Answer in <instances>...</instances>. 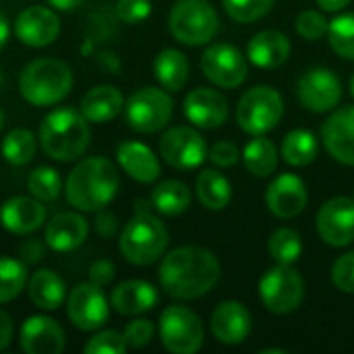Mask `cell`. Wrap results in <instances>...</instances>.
Instances as JSON below:
<instances>
[{"label":"cell","instance_id":"6da1fadb","mask_svg":"<svg viewBox=\"0 0 354 354\" xmlns=\"http://www.w3.org/2000/svg\"><path fill=\"white\" fill-rule=\"evenodd\" d=\"M222 268L209 249L197 245L176 247L164 255L158 278L164 292L178 301L205 297L220 280Z\"/></svg>","mask_w":354,"mask_h":354},{"label":"cell","instance_id":"7a4b0ae2","mask_svg":"<svg viewBox=\"0 0 354 354\" xmlns=\"http://www.w3.org/2000/svg\"><path fill=\"white\" fill-rule=\"evenodd\" d=\"M120 187L118 168L112 160L89 156L77 160L64 180V197L73 209L95 214L112 203Z\"/></svg>","mask_w":354,"mask_h":354},{"label":"cell","instance_id":"3957f363","mask_svg":"<svg viewBox=\"0 0 354 354\" xmlns=\"http://www.w3.org/2000/svg\"><path fill=\"white\" fill-rule=\"evenodd\" d=\"M39 147L41 151L60 164L81 160L91 141L89 120L75 108H56L48 112L39 124Z\"/></svg>","mask_w":354,"mask_h":354},{"label":"cell","instance_id":"277c9868","mask_svg":"<svg viewBox=\"0 0 354 354\" xmlns=\"http://www.w3.org/2000/svg\"><path fill=\"white\" fill-rule=\"evenodd\" d=\"M168 247V230L164 222L151 214V203L135 201V216L124 224L118 236V251L131 266L156 263Z\"/></svg>","mask_w":354,"mask_h":354},{"label":"cell","instance_id":"5b68a950","mask_svg":"<svg viewBox=\"0 0 354 354\" xmlns=\"http://www.w3.org/2000/svg\"><path fill=\"white\" fill-rule=\"evenodd\" d=\"M75 77L64 60L41 56L27 62L19 73V93L21 97L35 106L48 108L60 104L73 89Z\"/></svg>","mask_w":354,"mask_h":354},{"label":"cell","instance_id":"8992f818","mask_svg":"<svg viewBox=\"0 0 354 354\" xmlns=\"http://www.w3.org/2000/svg\"><path fill=\"white\" fill-rule=\"evenodd\" d=\"M220 27L216 8L205 0H178L168 17V29L172 37L183 46L209 44Z\"/></svg>","mask_w":354,"mask_h":354},{"label":"cell","instance_id":"52a82bcc","mask_svg":"<svg viewBox=\"0 0 354 354\" xmlns=\"http://www.w3.org/2000/svg\"><path fill=\"white\" fill-rule=\"evenodd\" d=\"M174 112L170 91L164 87H141L124 102V116L133 131L153 135L168 127Z\"/></svg>","mask_w":354,"mask_h":354},{"label":"cell","instance_id":"ba28073f","mask_svg":"<svg viewBox=\"0 0 354 354\" xmlns=\"http://www.w3.org/2000/svg\"><path fill=\"white\" fill-rule=\"evenodd\" d=\"M284 114L282 95L268 85L253 87L243 93L236 106V122L247 135H266L276 129Z\"/></svg>","mask_w":354,"mask_h":354},{"label":"cell","instance_id":"9c48e42d","mask_svg":"<svg viewBox=\"0 0 354 354\" xmlns=\"http://www.w3.org/2000/svg\"><path fill=\"white\" fill-rule=\"evenodd\" d=\"M158 334L164 348L172 354H195L203 346V324L185 305H170L162 311Z\"/></svg>","mask_w":354,"mask_h":354},{"label":"cell","instance_id":"30bf717a","mask_svg":"<svg viewBox=\"0 0 354 354\" xmlns=\"http://www.w3.org/2000/svg\"><path fill=\"white\" fill-rule=\"evenodd\" d=\"M259 297L268 311L286 315L301 307L305 297V282L295 268L278 263L259 280Z\"/></svg>","mask_w":354,"mask_h":354},{"label":"cell","instance_id":"8fae6325","mask_svg":"<svg viewBox=\"0 0 354 354\" xmlns=\"http://www.w3.org/2000/svg\"><path fill=\"white\" fill-rule=\"evenodd\" d=\"M110 299L91 280L79 282L66 295L68 322L81 332H97L110 317Z\"/></svg>","mask_w":354,"mask_h":354},{"label":"cell","instance_id":"7c38bea8","mask_svg":"<svg viewBox=\"0 0 354 354\" xmlns=\"http://www.w3.org/2000/svg\"><path fill=\"white\" fill-rule=\"evenodd\" d=\"M162 160L174 170H195L199 168L209 153L207 141L193 127H172L168 129L158 143Z\"/></svg>","mask_w":354,"mask_h":354},{"label":"cell","instance_id":"4fadbf2b","mask_svg":"<svg viewBox=\"0 0 354 354\" xmlns=\"http://www.w3.org/2000/svg\"><path fill=\"white\" fill-rule=\"evenodd\" d=\"M201 71L212 85L222 89H234L245 83L249 75V64L239 48L220 41L212 44L201 54Z\"/></svg>","mask_w":354,"mask_h":354},{"label":"cell","instance_id":"5bb4252c","mask_svg":"<svg viewBox=\"0 0 354 354\" xmlns=\"http://www.w3.org/2000/svg\"><path fill=\"white\" fill-rule=\"evenodd\" d=\"M60 17L50 6H27L15 19V37L27 48H48L60 35Z\"/></svg>","mask_w":354,"mask_h":354},{"label":"cell","instance_id":"9a60e30c","mask_svg":"<svg viewBox=\"0 0 354 354\" xmlns=\"http://www.w3.org/2000/svg\"><path fill=\"white\" fill-rule=\"evenodd\" d=\"M297 95L309 112L324 114L334 110L342 100V83L330 68L315 66L299 79Z\"/></svg>","mask_w":354,"mask_h":354},{"label":"cell","instance_id":"2e32d148","mask_svg":"<svg viewBox=\"0 0 354 354\" xmlns=\"http://www.w3.org/2000/svg\"><path fill=\"white\" fill-rule=\"evenodd\" d=\"M317 234L330 247H348L354 243L353 197H332L317 212Z\"/></svg>","mask_w":354,"mask_h":354},{"label":"cell","instance_id":"e0dca14e","mask_svg":"<svg viewBox=\"0 0 354 354\" xmlns=\"http://www.w3.org/2000/svg\"><path fill=\"white\" fill-rule=\"evenodd\" d=\"M307 185L301 176L290 172L276 176L266 191V205L280 220H292L301 216L307 207Z\"/></svg>","mask_w":354,"mask_h":354},{"label":"cell","instance_id":"ac0fdd59","mask_svg":"<svg viewBox=\"0 0 354 354\" xmlns=\"http://www.w3.org/2000/svg\"><path fill=\"white\" fill-rule=\"evenodd\" d=\"M19 346L27 354H58L66 346V334L54 317L29 315L19 330Z\"/></svg>","mask_w":354,"mask_h":354},{"label":"cell","instance_id":"d6986e66","mask_svg":"<svg viewBox=\"0 0 354 354\" xmlns=\"http://www.w3.org/2000/svg\"><path fill=\"white\" fill-rule=\"evenodd\" d=\"M89 234V220L83 212H58L44 224V241L54 253L77 251Z\"/></svg>","mask_w":354,"mask_h":354},{"label":"cell","instance_id":"ffe728a7","mask_svg":"<svg viewBox=\"0 0 354 354\" xmlns=\"http://www.w3.org/2000/svg\"><path fill=\"white\" fill-rule=\"evenodd\" d=\"M46 203L31 195L8 197L0 205V224L6 232L17 236H29L46 224Z\"/></svg>","mask_w":354,"mask_h":354},{"label":"cell","instance_id":"44dd1931","mask_svg":"<svg viewBox=\"0 0 354 354\" xmlns=\"http://www.w3.org/2000/svg\"><path fill=\"white\" fill-rule=\"evenodd\" d=\"M326 151L340 164L354 166V106L338 108L322 127Z\"/></svg>","mask_w":354,"mask_h":354},{"label":"cell","instance_id":"7402d4cb","mask_svg":"<svg viewBox=\"0 0 354 354\" xmlns=\"http://www.w3.org/2000/svg\"><path fill=\"white\" fill-rule=\"evenodd\" d=\"M183 112L197 129H218L228 118V100L212 87H197L187 93Z\"/></svg>","mask_w":354,"mask_h":354},{"label":"cell","instance_id":"603a6c76","mask_svg":"<svg viewBox=\"0 0 354 354\" xmlns=\"http://www.w3.org/2000/svg\"><path fill=\"white\" fill-rule=\"evenodd\" d=\"M209 328L218 342L234 346L249 338V334L253 330V317L243 303L224 301L212 313Z\"/></svg>","mask_w":354,"mask_h":354},{"label":"cell","instance_id":"cb8c5ba5","mask_svg":"<svg viewBox=\"0 0 354 354\" xmlns=\"http://www.w3.org/2000/svg\"><path fill=\"white\" fill-rule=\"evenodd\" d=\"M116 162L129 178L141 185H151L162 174L158 156L141 141H122L116 147Z\"/></svg>","mask_w":354,"mask_h":354},{"label":"cell","instance_id":"d4e9b609","mask_svg":"<svg viewBox=\"0 0 354 354\" xmlns=\"http://www.w3.org/2000/svg\"><path fill=\"white\" fill-rule=\"evenodd\" d=\"M160 301V292L151 282L124 280L110 292V307L124 317H135L151 311Z\"/></svg>","mask_w":354,"mask_h":354},{"label":"cell","instance_id":"484cf974","mask_svg":"<svg viewBox=\"0 0 354 354\" xmlns=\"http://www.w3.org/2000/svg\"><path fill=\"white\" fill-rule=\"evenodd\" d=\"M27 297L31 305L44 313L58 311L66 303V282L54 270H35L27 280Z\"/></svg>","mask_w":354,"mask_h":354},{"label":"cell","instance_id":"4316f807","mask_svg":"<svg viewBox=\"0 0 354 354\" xmlns=\"http://www.w3.org/2000/svg\"><path fill=\"white\" fill-rule=\"evenodd\" d=\"M290 39L276 29H263L255 33L247 46L249 62L259 68H278L290 58Z\"/></svg>","mask_w":354,"mask_h":354},{"label":"cell","instance_id":"83f0119b","mask_svg":"<svg viewBox=\"0 0 354 354\" xmlns=\"http://www.w3.org/2000/svg\"><path fill=\"white\" fill-rule=\"evenodd\" d=\"M124 95L114 85H95L81 97V114L91 124H108L124 110Z\"/></svg>","mask_w":354,"mask_h":354},{"label":"cell","instance_id":"f1b7e54d","mask_svg":"<svg viewBox=\"0 0 354 354\" xmlns=\"http://www.w3.org/2000/svg\"><path fill=\"white\" fill-rule=\"evenodd\" d=\"M189 73H191L189 58L180 50L166 48L153 60V75L160 87H164L170 93H176L187 85Z\"/></svg>","mask_w":354,"mask_h":354},{"label":"cell","instance_id":"f546056e","mask_svg":"<svg viewBox=\"0 0 354 354\" xmlns=\"http://www.w3.org/2000/svg\"><path fill=\"white\" fill-rule=\"evenodd\" d=\"M195 191H197L199 203L205 209H212V212L224 209L232 199L230 180L222 172H218L214 168H205V170L199 172L197 183H195Z\"/></svg>","mask_w":354,"mask_h":354},{"label":"cell","instance_id":"4dcf8cb0","mask_svg":"<svg viewBox=\"0 0 354 354\" xmlns=\"http://www.w3.org/2000/svg\"><path fill=\"white\" fill-rule=\"evenodd\" d=\"M243 164L253 176H272L278 168V149L274 141L263 135H255L243 149Z\"/></svg>","mask_w":354,"mask_h":354},{"label":"cell","instance_id":"1f68e13d","mask_svg":"<svg viewBox=\"0 0 354 354\" xmlns=\"http://www.w3.org/2000/svg\"><path fill=\"white\" fill-rule=\"evenodd\" d=\"M149 203L162 216H180L191 205V189L180 180H164L151 191Z\"/></svg>","mask_w":354,"mask_h":354},{"label":"cell","instance_id":"d6a6232c","mask_svg":"<svg viewBox=\"0 0 354 354\" xmlns=\"http://www.w3.org/2000/svg\"><path fill=\"white\" fill-rule=\"evenodd\" d=\"M37 143H39V139L29 129L17 127V129L8 131L4 135V139L0 141V153L4 158V162L21 168V166H27L35 158Z\"/></svg>","mask_w":354,"mask_h":354},{"label":"cell","instance_id":"836d02e7","mask_svg":"<svg viewBox=\"0 0 354 354\" xmlns=\"http://www.w3.org/2000/svg\"><path fill=\"white\" fill-rule=\"evenodd\" d=\"M317 151H319V143L315 135L307 129H295L284 137L280 156L288 166L303 168L317 158Z\"/></svg>","mask_w":354,"mask_h":354},{"label":"cell","instance_id":"e575fe53","mask_svg":"<svg viewBox=\"0 0 354 354\" xmlns=\"http://www.w3.org/2000/svg\"><path fill=\"white\" fill-rule=\"evenodd\" d=\"M27 191L41 203H54L64 191V180L56 168L35 166L27 176Z\"/></svg>","mask_w":354,"mask_h":354},{"label":"cell","instance_id":"d590c367","mask_svg":"<svg viewBox=\"0 0 354 354\" xmlns=\"http://www.w3.org/2000/svg\"><path fill=\"white\" fill-rule=\"evenodd\" d=\"M27 263L17 257H0V305L15 301L27 286Z\"/></svg>","mask_w":354,"mask_h":354},{"label":"cell","instance_id":"8d00e7d4","mask_svg":"<svg viewBox=\"0 0 354 354\" xmlns=\"http://www.w3.org/2000/svg\"><path fill=\"white\" fill-rule=\"evenodd\" d=\"M268 251L278 263L292 266L303 253L301 234L292 228H278L272 232V236L268 241Z\"/></svg>","mask_w":354,"mask_h":354},{"label":"cell","instance_id":"74e56055","mask_svg":"<svg viewBox=\"0 0 354 354\" xmlns=\"http://www.w3.org/2000/svg\"><path fill=\"white\" fill-rule=\"evenodd\" d=\"M328 41L338 56L354 60V12L338 15L330 21Z\"/></svg>","mask_w":354,"mask_h":354},{"label":"cell","instance_id":"f35d334b","mask_svg":"<svg viewBox=\"0 0 354 354\" xmlns=\"http://www.w3.org/2000/svg\"><path fill=\"white\" fill-rule=\"evenodd\" d=\"M85 33H87V39L93 41L95 46L112 41L116 37V33H118V17H116V12L110 10V8L93 10L91 15H87Z\"/></svg>","mask_w":354,"mask_h":354},{"label":"cell","instance_id":"ab89813d","mask_svg":"<svg viewBox=\"0 0 354 354\" xmlns=\"http://www.w3.org/2000/svg\"><path fill=\"white\" fill-rule=\"evenodd\" d=\"M276 0H222V6L226 15L236 23H253L263 19L272 8Z\"/></svg>","mask_w":354,"mask_h":354},{"label":"cell","instance_id":"60d3db41","mask_svg":"<svg viewBox=\"0 0 354 354\" xmlns=\"http://www.w3.org/2000/svg\"><path fill=\"white\" fill-rule=\"evenodd\" d=\"M127 348L129 346H127L124 334L118 330H102L93 334L83 346V351L87 354H122L127 353Z\"/></svg>","mask_w":354,"mask_h":354},{"label":"cell","instance_id":"b9f144b4","mask_svg":"<svg viewBox=\"0 0 354 354\" xmlns=\"http://www.w3.org/2000/svg\"><path fill=\"white\" fill-rule=\"evenodd\" d=\"M328 21L326 17L319 12V10H303L299 17H297V33L303 37V39H309V41H317L322 39L324 35H328Z\"/></svg>","mask_w":354,"mask_h":354},{"label":"cell","instance_id":"7bdbcfd3","mask_svg":"<svg viewBox=\"0 0 354 354\" xmlns=\"http://www.w3.org/2000/svg\"><path fill=\"white\" fill-rule=\"evenodd\" d=\"M114 12L120 23L139 25L151 15V2L149 0H116Z\"/></svg>","mask_w":354,"mask_h":354},{"label":"cell","instance_id":"ee69618b","mask_svg":"<svg viewBox=\"0 0 354 354\" xmlns=\"http://www.w3.org/2000/svg\"><path fill=\"white\" fill-rule=\"evenodd\" d=\"M332 282L340 292L354 295V251L340 255L332 266Z\"/></svg>","mask_w":354,"mask_h":354},{"label":"cell","instance_id":"f6af8a7d","mask_svg":"<svg viewBox=\"0 0 354 354\" xmlns=\"http://www.w3.org/2000/svg\"><path fill=\"white\" fill-rule=\"evenodd\" d=\"M127 346L129 348H143L151 342L153 334H156V326L149 319H133L124 326L122 330Z\"/></svg>","mask_w":354,"mask_h":354},{"label":"cell","instance_id":"bcb514c9","mask_svg":"<svg viewBox=\"0 0 354 354\" xmlns=\"http://www.w3.org/2000/svg\"><path fill=\"white\" fill-rule=\"evenodd\" d=\"M241 158H243V153L239 151V147L232 141H218L212 145V149L207 153V160L218 168H232Z\"/></svg>","mask_w":354,"mask_h":354},{"label":"cell","instance_id":"7dc6e473","mask_svg":"<svg viewBox=\"0 0 354 354\" xmlns=\"http://www.w3.org/2000/svg\"><path fill=\"white\" fill-rule=\"evenodd\" d=\"M116 278V266L110 259H97L89 266V280L102 288L110 286Z\"/></svg>","mask_w":354,"mask_h":354},{"label":"cell","instance_id":"c3c4849f","mask_svg":"<svg viewBox=\"0 0 354 354\" xmlns=\"http://www.w3.org/2000/svg\"><path fill=\"white\" fill-rule=\"evenodd\" d=\"M93 230H95L97 236H102V239H106V241H108V239H114V236L118 234V218H116V214L108 212L106 207L100 209V212H95Z\"/></svg>","mask_w":354,"mask_h":354},{"label":"cell","instance_id":"681fc988","mask_svg":"<svg viewBox=\"0 0 354 354\" xmlns=\"http://www.w3.org/2000/svg\"><path fill=\"white\" fill-rule=\"evenodd\" d=\"M46 249H48V245H46L44 239L41 241L39 239H25L19 245V259L25 261L27 266H35V263H39L44 259Z\"/></svg>","mask_w":354,"mask_h":354},{"label":"cell","instance_id":"f907efd6","mask_svg":"<svg viewBox=\"0 0 354 354\" xmlns=\"http://www.w3.org/2000/svg\"><path fill=\"white\" fill-rule=\"evenodd\" d=\"M15 338V326H12V319L6 311L0 309V353L6 351L10 346Z\"/></svg>","mask_w":354,"mask_h":354},{"label":"cell","instance_id":"816d5d0a","mask_svg":"<svg viewBox=\"0 0 354 354\" xmlns=\"http://www.w3.org/2000/svg\"><path fill=\"white\" fill-rule=\"evenodd\" d=\"M97 62L110 75H118V71H120V60H118V56L114 52H100L97 54Z\"/></svg>","mask_w":354,"mask_h":354},{"label":"cell","instance_id":"f5cc1de1","mask_svg":"<svg viewBox=\"0 0 354 354\" xmlns=\"http://www.w3.org/2000/svg\"><path fill=\"white\" fill-rule=\"evenodd\" d=\"M85 0H48V4L54 10H62V12H71L75 8H79Z\"/></svg>","mask_w":354,"mask_h":354},{"label":"cell","instance_id":"db71d44e","mask_svg":"<svg viewBox=\"0 0 354 354\" xmlns=\"http://www.w3.org/2000/svg\"><path fill=\"white\" fill-rule=\"evenodd\" d=\"M10 33H12L10 21H8V19H6V15L0 10V50H4V46L8 44V39H10Z\"/></svg>","mask_w":354,"mask_h":354},{"label":"cell","instance_id":"11a10c76","mask_svg":"<svg viewBox=\"0 0 354 354\" xmlns=\"http://www.w3.org/2000/svg\"><path fill=\"white\" fill-rule=\"evenodd\" d=\"M315 2H317V6H319L322 10H326V12H338V10H342L344 6H348L351 0H315Z\"/></svg>","mask_w":354,"mask_h":354},{"label":"cell","instance_id":"9f6ffc18","mask_svg":"<svg viewBox=\"0 0 354 354\" xmlns=\"http://www.w3.org/2000/svg\"><path fill=\"white\" fill-rule=\"evenodd\" d=\"M261 354H286V351H282V348H268V351H261Z\"/></svg>","mask_w":354,"mask_h":354},{"label":"cell","instance_id":"6f0895ef","mask_svg":"<svg viewBox=\"0 0 354 354\" xmlns=\"http://www.w3.org/2000/svg\"><path fill=\"white\" fill-rule=\"evenodd\" d=\"M4 122H6V116H4V110L0 108V133H2V129H4Z\"/></svg>","mask_w":354,"mask_h":354},{"label":"cell","instance_id":"680465c9","mask_svg":"<svg viewBox=\"0 0 354 354\" xmlns=\"http://www.w3.org/2000/svg\"><path fill=\"white\" fill-rule=\"evenodd\" d=\"M4 83H6V77H4V73H2V68H0V91H2V87H4Z\"/></svg>","mask_w":354,"mask_h":354},{"label":"cell","instance_id":"91938a15","mask_svg":"<svg viewBox=\"0 0 354 354\" xmlns=\"http://www.w3.org/2000/svg\"><path fill=\"white\" fill-rule=\"evenodd\" d=\"M351 93H353V97H354V75L351 77Z\"/></svg>","mask_w":354,"mask_h":354},{"label":"cell","instance_id":"94428289","mask_svg":"<svg viewBox=\"0 0 354 354\" xmlns=\"http://www.w3.org/2000/svg\"><path fill=\"white\" fill-rule=\"evenodd\" d=\"M353 201H354V193H353Z\"/></svg>","mask_w":354,"mask_h":354}]
</instances>
